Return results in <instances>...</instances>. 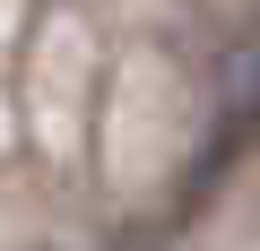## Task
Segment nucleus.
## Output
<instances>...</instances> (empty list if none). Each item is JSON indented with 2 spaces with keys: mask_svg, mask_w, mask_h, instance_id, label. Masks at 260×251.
<instances>
[{
  "mask_svg": "<svg viewBox=\"0 0 260 251\" xmlns=\"http://www.w3.org/2000/svg\"><path fill=\"white\" fill-rule=\"evenodd\" d=\"M260 139V26L225 52V69H217V121H208V139H200V165H191V191H208L243 148Z\"/></svg>",
  "mask_w": 260,
  "mask_h": 251,
  "instance_id": "nucleus-1",
  "label": "nucleus"
}]
</instances>
